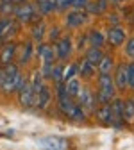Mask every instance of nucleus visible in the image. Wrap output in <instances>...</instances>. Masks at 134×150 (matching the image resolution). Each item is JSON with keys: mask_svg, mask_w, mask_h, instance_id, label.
Returning <instances> with one entry per match:
<instances>
[{"mask_svg": "<svg viewBox=\"0 0 134 150\" xmlns=\"http://www.w3.org/2000/svg\"><path fill=\"white\" fill-rule=\"evenodd\" d=\"M30 55H32V45H30V43H27V45H25L23 54L20 55V59H18V64H25V63H29Z\"/></svg>", "mask_w": 134, "mask_h": 150, "instance_id": "obj_26", "label": "nucleus"}, {"mask_svg": "<svg viewBox=\"0 0 134 150\" xmlns=\"http://www.w3.org/2000/svg\"><path fill=\"white\" fill-rule=\"evenodd\" d=\"M72 7V0H55V11H66Z\"/></svg>", "mask_w": 134, "mask_h": 150, "instance_id": "obj_30", "label": "nucleus"}, {"mask_svg": "<svg viewBox=\"0 0 134 150\" xmlns=\"http://www.w3.org/2000/svg\"><path fill=\"white\" fill-rule=\"evenodd\" d=\"M38 55L43 61V64H54L55 61V50L50 45H40L38 47Z\"/></svg>", "mask_w": 134, "mask_h": 150, "instance_id": "obj_13", "label": "nucleus"}, {"mask_svg": "<svg viewBox=\"0 0 134 150\" xmlns=\"http://www.w3.org/2000/svg\"><path fill=\"white\" fill-rule=\"evenodd\" d=\"M88 43H89V47H99V48H102L104 43H106V38L99 30H91V32H88Z\"/></svg>", "mask_w": 134, "mask_h": 150, "instance_id": "obj_21", "label": "nucleus"}, {"mask_svg": "<svg viewBox=\"0 0 134 150\" xmlns=\"http://www.w3.org/2000/svg\"><path fill=\"white\" fill-rule=\"evenodd\" d=\"M114 97H116V88H114V81L111 77V73H100L97 100L100 104H111V100Z\"/></svg>", "mask_w": 134, "mask_h": 150, "instance_id": "obj_2", "label": "nucleus"}, {"mask_svg": "<svg viewBox=\"0 0 134 150\" xmlns=\"http://www.w3.org/2000/svg\"><path fill=\"white\" fill-rule=\"evenodd\" d=\"M111 109H113L114 122H116V123L120 125V122H123V120H122V115H123V100L114 97V98L111 100Z\"/></svg>", "mask_w": 134, "mask_h": 150, "instance_id": "obj_19", "label": "nucleus"}, {"mask_svg": "<svg viewBox=\"0 0 134 150\" xmlns=\"http://www.w3.org/2000/svg\"><path fill=\"white\" fill-rule=\"evenodd\" d=\"M50 98H52V93L48 89V86H41L40 89L36 91V105L40 107V109H45L48 104H50Z\"/></svg>", "mask_w": 134, "mask_h": 150, "instance_id": "obj_12", "label": "nucleus"}, {"mask_svg": "<svg viewBox=\"0 0 134 150\" xmlns=\"http://www.w3.org/2000/svg\"><path fill=\"white\" fill-rule=\"evenodd\" d=\"M14 54H16V45H14V43H9V45H6L2 50H0V64H2V66H6V64L13 63V59H14Z\"/></svg>", "mask_w": 134, "mask_h": 150, "instance_id": "obj_15", "label": "nucleus"}, {"mask_svg": "<svg viewBox=\"0 0 134 150\" xmlns=\"http://www.w3.org/2000/svg\"><path fill=\"white\" fill-rule=\"evenodd\" d=\"M95 4H97V7H99V14H100V13H104V11L107 9V6H109L107 0H97Z\"/></svg>", "mask_w": 134, "mask_h": 150, "instance_id": "obj_34", "label": "nucleus"}, {"mask_svg": "<svg viewBox=\"0 0 134 150\" xmlns=\"http://www.w3.org/2000/svg\"><path fill=\"white\" fill-rule=\"evenodd\" d=\"M59 34H61V29H59V27H52V29L48 30L50 41H57V40H59Z\"/></svg>", "mask_w": 134, "mask_h": 150, "instance_id": "obj_33", "label": "nucleus"}, {"mask_svg": "<svg viewBox=\"0 0 134 150\" xmlns=\"http://www.w3.org/2000/svg\"><path fill=\"white\" fill-rule=\"evenodd\" d=\"M36 6L41 14H50L55 11V0H36Z\"/></svg>", "mask_w": 134, "mask_h": 150, "instance_id": "obj_22", "label": "nucleus"}, {"mask_svg": "<svg viewBox=\"0 0 134 150\" xmlns=\"http://www.w3.org/2000/svg\"><path fill=\"white\" fill-rule=\"evenodd\" d=\"M95 102H97V97L93 95V91L89 88H81V93H79V97H77V104L84 109L86 115H93Z\"/></svg>", "mask_w": 134, "mask_h": 150, "instance_id": "obj_5", "label": "nucleus"}, {"mask_svg": "<svg viewBox=\"0 0 134 150\" xmlns=\"http://www.w3.org/2000/svg\"><path fill=\"white\" fill-rule=\"evenodd\" d=\"M102 48H99V47H89L88 50H86V55H84V59L88 61V63H91L93 66H97L99 63H100V59H102Z\"/></svg>", "mask_w": 134, "mask_h": 150, "instance_id": "obj_17", "label": "nucleus"}, {"mask_svg": "<svg viewBox=\"0 0 134 150\" xmlns=\"http://www.w3.org/2000/svg\"><path fill=\"white\" fill-rule=\"evenodd\" d=\"M86 22H88V13H86V11H79V9H73V11L68 13L66 18H65V23H66V27H70V29H77V27L84 25Z\"/></svg>", "mask_w": 134, "mask_h": 150, "instance_id": "obj_7", "label": "nucleus"}, {"mask_svg": "<svg viewBox=\"0 0 134 150\" xmlns=\"http://www.w3.org/2000/svg\"><path fill=\"white\" fill-rule=\"evenodd\" d=\"M65 89H66V95L72 98H77L79 93H81V81L77 77H72L68 81H65Z\"/></svg>", "mask_w": 134, "mask_h": 150, "instance_id": "obj_16", "label": "nucleus"}, {"mask_svg": "<svg viewBox=\"0 0 134 150\" xmlns=\"http://www.w3.org/2000/svg\"><path fill=\"white\" fill-rule=\"evenodd\" d=\"M13 2H16V4H22V2H25V0H13Z\"/></svg>", "mask_w": 134, "mask_h": 150, "instance_id": "obj_36", "label": "nucleus"}, {"mask_svg": "<svg viewBox=\"0 0 134 150\" xmlns=\"http://www.w3.org/2000/svg\"><path fill=\"white\" fill-rule=\"evenodd\" d=\"M55 57L59 59V61H66L70 57V54L73 50V45H72V40L70 38H59V40L55 41Z\"/></svg>", "mask_w": 134, "mask_h": 150, "instance_id": "obj_6", "label": "nucleus"}, {"mask_svg": "<svg viewBox=\"0 0 134 150\" xmlns=\"http://www.w3.org/2000/svg\"><path fill=\"white\" fill-rule=\"evenodd\" d=\"M125 54L134 61V38H130V40L127 41V45H125Z\"/></svg>", "mask_w": 134, "mask_h": 150, "instance_id": "obj_31", "label": "nucleus"}, {"mask_svg": "<svg viewBox=\"0 0 134 150\" xmlns=\"http://www.w3.org/2000/svg\"><path fill=\"white\" fill-rule=\"evenodd\" d=\"M32 88H34V91H38L41 86H43V75H41V71H36L34 75H32Z\"/></svg>", "mask_w": 134, "mask_h": 150, "instance_id": "obj_27", "label": "nucleus"}, {"mask_svg": "<svg viewBox=\"0 0 134 150\" xmlns=\"http://www.w3.org/2000/svg\"><path fill=\"white\" fill-rule=\"evenodd\" d=\"M77 71H79V68H77V64H72L68 70H65V75H63V81H68V79H72V77H77Z\"/></svg>", "mask_w": 134, "mask_h": 150, "instance_id": "obj_28", "label": "nucleus"}, {"mask_svg": "<svg viewBox=\"0 0 134 150\" xmlns=\"http://www.w3.org/2000/svg\"><path fill=\"white\" fill-rule=\"evenodd\" d=\"M125 38H127L125 29H122V27H118V25H114V27L109 29V32H107V36H106V41H107L111 47H120V45H123Z\"/></svg>", "mask_w": 134, "mask_h": 150, "instance_id": "obj_8", "label": "nucleus"}, {"mask_svg": "<svg viewBox=\"0 0 134 150\" xmlns=\"http://www.w3.org/2000/svg\"><path fill=\"white\" fill-rule=\"evenodd\" d=\"M63 75H65V64H54L52 66V73H50V79L57 84V82H63Z\"/></svg>", "mask_w": 134, "mask_h": 150, "instance_id": "obj_24", "label": "nucleus"}, {"mask_svg": "<svg viewBox=\"0 0 134 150\" xmlns=\"http://www.w3.org/2000/svg\"><path fill=\"white\" fill-rule=\"evenodd\" d=\"M47 29H45V23L43 22H36L34 27H32V40L34 41H41L43 36H45Z\"/></svg>", "mask_w": 134, "mask_h": 150, "instance_id": "obj_25", "label": "nucleus"}, {"mask_svg": "<svg viewBox=\"0 0 134 150\" xmlns=\"http://www.w3.org/2000/svg\"><path fill=\"white\" fill-rule=\"evenodd\" d=\"M77 68H79L77 75H79V77H82V79H91L93 75H95V66H93L91 63H88L86 59H82V61L77 64Z\"/></svg>", "mask_w": 134, "mask_h": 150, "instance_id": "obj_18", "label": "nucleus"}, {"mask_svg": "<svg viewBox=\"0 0 134 150\" xmlns=\"http://www.w3.org/2000/svg\"><path fill=\"white\" fill-rule=\"evenodd\" d=\"M22 82H23V77L20 73V68L13 63L6 64L4 71H2V77H0V89L4 93H13L20 88Z\"/></svg>", "mask_w": 134, "mask_h": 150, "instance_id": "obj_1", "label": "nucleus"}, {"mask_svg": "<svg viewBox=\"0 0 134 150\" xmlns=\"http://www.w3.org/2000/svg\"><path fill=\"white\" fill-rule=\"evenodd\" d=\"M89 2V0H72V7L73 9H79V11H84L86 4Z\"/></svg>", "mask_w": 134, "mask_h": 150, "instance_id": "obj_32", "label": "nucleus"}, {"mask_svg": "<svg viewBox=\"0 0 134 150\" xmlns=\"http://www.w3.org/2000/svg\"><path fill=\"white\" fill-rule=\"evenodd\" d=\"M118 22H120V20H118V14L111 13V14H109V23H111V25L114 27V25H118Z\"/></svg>", "mask_w": 134, "mask_h": 150, "instance_id": "obj_35", "label": "nucleus"}, {"mask_svg": "<svg viewBox=\"0 0 134 150\" xmlns=\"http://www.w3.org/2000/svg\"><path fill=\"white\" fill-rule=\"evenodd\" d=\"M114 2H125V0H114Z\"/></svg>", "mask_w": 134, "mask_h": 150, "instance_id": "obj_38", "label": "nucleus"}, {"mask_svg": "<svg viewBox=\"0 0 134 150\" xmlns=\"http://www.w3.org/2000/svg\"><path fill=\"white\" fill-rule=\"evenodd\" d=\"M127 79H129V88L134 89V61L127 64Z\"/></svg>", "mask_w": 134, "mask_h": 150, "instance_id": "obj_29", "label": "nucleus"}, {"mask_svg": "<svg viewBox=\"0 0 134 150\" xmlns=\"http://www.w3.org/2000/svg\"><path fill=\"white\" fill-rule=\"evenodd\" d=\"M114 88L116 91H123L125 88H129V79H127V66L125 64H118L116 66V71H114Z\"/></svg>", "mask_w": 134, "mask_h": 150, "instance_id": "obj_9", "label": "nucleus"}, {"mask_svg": "<svg viewBox=\"0 0 134 150\" xmlns=\"http://www.w3.org/2000/svg\"><path fill=\"white\" fill-rule=\"evenodd\" d=\"M0 2H4V4H9V2H13V0H0Z\"/></svg>", "mask_w": 134, "mask_h": 150, "instance_id": "obj_37", "label": "nucleus"}, {"mask_svg": "<svg viewBox=\"0 0 134 150\" xmlns=\"http://www.w3.org/2000/svg\"><path fill=\"white\" fill-rule=\"evenodd\" d=\"M93 115L97 116V120L102 122V123H116V122H114V116H113L111 104H102L100 107H97L93 111Z\"/></svg>", "mask_w": 134, "mask_h": 150, "instance_id": "obj_10", "label": "nucleus"}, {"mask_svg": "<svg viewBox=\"0 0 134 150\" xmlns=\"http://www.w3.org/2000/svg\"><path fill=\"white\" fill-rule=\"evenodd\" d=\"M122 120H125L127 123H134V98L123 100V115H122Z\"/></svg>", "mask_w": 134, "mask_h": 150, "instance_id": "obj_20", "label": "nucleus"}, {"mask_svg": "<svg viewBox=\"0 0 134 150\" xmlns=\"http://www.w3.org/2000/svg\"><path fill=\"white\" fill-rule=\"evenodd\" d=\"M14 16H16V20H20L23 23H36L40 20L36 14V7L32 4H27V2H22L20 6L14 7Z\"/></svg>", "mask_w": 134, "mask_h": 150, "instance_id": "obj_3", "label": "nucleus"}, {"mask_svg": "<svg viewBox=\"0 0 134 150\" xmlns=\"http://www.w3.org/2000/svg\"><path fill=\"white\" fill-rule=\"evenodd\" d=\"M16 30V25H14V20L9 16H4L2 20H0V40H4V38H9L11 34H14Z\"/></svg>", "mask_w": 134, "mask_h": 150, "instance_id": "obj_14", "label": "nucleus"}, {"mask_svg": "<svg viewBox=\"0 0 134 150\" xmlns=\"http://www.w3.org/2000/svg\"><path fill=\"white\" fill-rule=\"evenodd\" d=\"M40 143L47 150H68V143L61 138H55V136L43 138V139H40Z\"/></svg>", "mask_w": 134, "mask_h": 150, "instance_id": "obj_11", "label": "nucleus"}, {"mask_svg": "<svg viewBox=\"0 0 134 150\" xmlns=\"http://www.w3.org/2000/svg\"><path fill=\"white\" fill-rule=\"evenodd\" d=\"M0 77H2V70H0Z\"/></svg>", "mask_w": 134, "mask_h": 150, "instance_id": "obj_39", "label": "nucleus"}, {"mask_svg": "<svg viewBox=\"0 0 134 150\" xmlns=\"http://www.w3.org/2000/svg\"><path fill=\"white\" fill-rule=\"evenodd\" d=\"M16 91H18V97H20V104H22L23 107H32V105H36V91H34V88H32L30 82L23 81Z\"/></svg>", "mask_w": 134, "mask_h": 150, "instance_id": "obj_4", "label": "nucleus"}, {"mask_svg": "<svg viewBox=\"0 0 134 150\" xmlns=\"http://www.w3.org/2000/svg\"><path fill=\"white\" fill-rule=\"evenodd\" d=\"M97 68H99L100 73H111L113 68H114V59L111 57V55H102V59L97 64Z\"/></svg>", "mask_w": 134, "mask_h": 150, "instance_id": "obj_23", "label": "nucleus"}]
</instances>
